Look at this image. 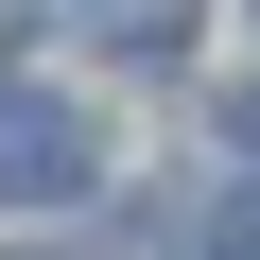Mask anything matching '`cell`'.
Wrapping results in <instances>:
<instances>
[{
  "label": "cell",
  "mask_w": 260,
  "mask_h": 260,
  "mask_svg": "<svg viewBox=\"0 0 260 260\" xmlns=\"http://www.w3.org/2000/svg\"><path fill=\"white\" fill-rule=\"evenodd\" d=\"M225 139H243V156H260V87H243V104H225Z\"/></svg>",
  "instance_id": "4"
},
{
  "label": "cell",
  "mask_w": 260,
  "mask_h": 260,
  "mask_svg": "<svg viewBox=\"0 0 260 260\" xmlns=\"http://www.w3.org/2000/svg\"><path fill=\"white\" fill-rule=\"evenodd\" d=\"M0 191H18V208H70L87 191V121L52 87H0Z\"/></svg>",
  "instance_id": "1"
},
{
  "label": "cell",
  "mask_w": 260,
  "mask_h": 260,
  "mask_svg": "<svg viewBox=\"0 0 260 260\" xmlns=\"http://www.w3.org/2000/svg\"><path fill=\"white\" fill-rule=\"evenodd\" d=\"M208 260H260V208H225V243H208Z\"/></svg>",
  "instance_id": "3"
},
{
  "label": "cell",
  "mask_w": 260,
  "mask_h": 260,
  "mask_svg": "<svg viewBox=\"0 0 260 260\" xmlns=\"http://www.w3.org/2000/svg\"><path fill=\"white\" fill-rule=\"evenodd\" d=\"M87 35H104L121 70H174V52H191V0H87Z\"/></svg>",
  "instance_id": "2"
}]
</instances>
